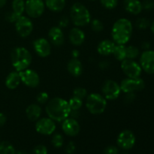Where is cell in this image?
Wrapping results in <instances>:
<instances>
[{
  "mask_svg": "<svg viewBox=\"0 0 154 154\" xmlns=\"http://www.w3.org/2000/svg\"><path fill=\"white\" fill-rule=\"evenodd\" d=\"M45 111L48 117L55 122H63L69 117L72 110L67 100L60 97H54L46 103Z\"/></svg>",
  "mask_w": 154,
  "mask_h": 154,
  "instance_id": "6da1fadb",
  "label": "cell"
},
{
  "mask_svg": "<svg viewBox=\"0 0 154 154\" xmlns=\"http://www.w3.org/2000/svg\"><path fill=\"white\" fill-rule=\"evenodd\" d=\"M133 31V25L127 18H120L111 29L112 41L117 45H126L130 40Z\"/></svg>",
  "mask_w": 154,
  "mask_h": 154,
  "instance_id": "7a4b0ae2",
  "label": "cell"
},
{
  "mask_svg": "<svg viewBox=\"0 0 154 154\" xmlns=\"http://www.w3.org/2000/svg\"><path fill=\"white\" fill-rule=\"evenodd\" d=\"M11 61L15 71L20 72L29 68L32 62V56L24 47H16L11 52Z\"/></svg>",
  "mask_w": 154,
  "mask_h": 154,
  "instance_id": "3957f363",
  "label": "cell"
},
{
  "mask_svg": "<svg viewBox=\"0 0 154 154\" xmlns=\"http://www.w3.org/2000/svg\"><path fill=\"white\" fill-rule=\"evenodd\" d=\"M70 20L75 26L83 27L90 23L91 14L84 5L75 2L70 8Z\"/></svg>",
  "mask_w": 154,
  "mask_h": 154,
  "instance_id": "277c9868",
  "label": "cell"
},
{
  "mask_svg": "<svg viewBox=\"0 0 154 154\" xmlns=\"http://www.w3.org/2000/svg\"><path fill=\"white\" fill-rule=\"evenodd\" d=\"M107 100L102 95L97 93H92L87 95L85 105L87 111L93 115L103 114L107 108Z\"/></svg>",
  "mask_w": 154,
  "mask_h": 154,
  "instance_id": "5b68a950",
  "label": "cell"
},
{
  "mask_svg": "<svg viewBox=\"0 0 154 154\" xmlns=\"http://www.w3.org/2000/svg\"><path fill=\"white\" fill-rule=\"evenodd\" d=\"M121 93L120 84L114 80H107L102 86V95L106 100H116Z\"/></svg>",
  "mask_w": 154,
  "mask_h": 154,
  "instance_id": "8992f818",
  "label": "cell"
},
{
  "mask_svg": "<svg viewBox=\"0 0 154 154\" xmlns=\"http://www.w3.org/2000/svg\"><path fill=\"white\" fill-rule=\"evenodd\" d=\"M120 68L124 75L129 78H140L142 73V69L139 63H137L135 60L125 59L121 62Z\"/></svg>",
  "mask_w": 154,
  "mask_h": 154,
  "instance_id": "52a82bcc",
  "label": "cell"
},
{
  "mask_svg": "<svg viewBox=\"0 0 154 154\" xmlns=\"http://www.w3.org/2000/svg\"><path fill=\"white\" fill-rule=\"evenodd\" d=\"M121 91L124 93H136L141 91L145 87V83L141 78H126L122 80L120 84Z\"/></svg>",
  "mask_w": 154,
  "mask_h": 154,
  "instance_id": "ba28073f",
  "label": "cell"
},
{
  "mask_svg": "<svg viewBox=\"0 0 154 154\" xmlns=\"http://www.w3.org/2000/svg\"><path fill=\"white\" fill-rule=\"evenodd\" d=\"M45 3L43 0H26L25 2V12L29 18H38L44 14Z\"/></svg>",
  "mask_w": 154,
  "mask_h": 154,
  "instance_id": "9c48e42d",
  "label": "cell"
},
{
  "mask_svg": "<svg viewBox=\"0 0 154 154\" xmlns=\"http://www.w3.org/2000/svg\"><path fill=\"white\" fill-rule=\"evenodd\" d=\"M14 23L16 32L21 38H26L29 36L34 29V25L31 20V18L23 15L20 17Z\"/></svg>",
  "mask_w": 154,
  "mask_h": 154,
  "instance_id": "30bf717a",
  "label": "cell"
},
{
  "mask_svg": "<svg viewBox=\"0 0 154 154\" xmlns=\"http://www.w3.org/2000/svg\"><path fill=\"white\" fill-rule=\"evenodd\" d=\"M35 129L38 133L43 135H51L55 132L57 129L56 122L50 117L39 118L35 122Z\"/></svg>",
  "mask_w": 154,
  "mask_h": 154,
  "instance_id": "8fae6325",
  "label": "cell"
},
{
  "mask_svg": "<svg viewBox=\"0 0 154 154\" xmlns=\"http://www.w3.org/2000/svg\"><path fill=\"white\" fill-rule=\"evenodd\" d=\"M136 138L133 132L129 129L122 131L117 138V144L121 149L124 150H131L135 146Z\"/></svg>",
  "mask_w": 154,
  "mask_h": 154,
  "instance_id": "7c38bea8",
  "label": "cell"
},
{
  "mask_svg": "<svg viewBox=\"0 0 154 154\" xmlns=\"http://www.w3.org/2000/svg\"><path fill=\"white\" fill-rule=\"evenodd\" d=\"M20 76L21 83L29 88H35L40 84L39 75L33 69H26L19 72Z\"/></svg>",
  "mask_w": 154,
  "mask_h": 154,
  "instance_id": "4fadbf2b",
  "label": "cell"
},
{
  "mask_svg": "<svg viewBox=\"0 0 154 154\" xmlns=\"http://www.w3.org/2000/svg\"><path fill=\"white\" fill-rule=\"evenodd\" d=\"M139 64L142 71L149 75L154 74V51L147 50L140 55Z\"/></svg>",
  "mask_w": 154,
  "mask_h": 154,
  "instance_id": "5bb4252c",
  "label": "cell"
},
{
  "mask_svg": "<svg viewBox=\"0 0 154 154\" xmlns=\"http://www.w3.org/2000/svg\"><path fill=\"white\" fill-rule=\"evenodd\" d=\"M33 49L38 57L45 58L51 54V44L48 39L38 38L33 42Z\"/></svg>",
  "mask_w": 154,
  "mask_h": 154,
  "instance_id": "9a60e30c",
  "label": "cell"
},
{
  "mask_svg": "<svg viewBox=\"0 0 154 154\" xmlns=\"http://www.w3.org/2000/svg\"><path fill=\"white\" fill-rule=\"evenodd\" d=\"M62 129L65 135L69 137H75L79 134L81 126L78 120L73 117H68L62 123Z\"/></svg>",
  "mask_w": 154,
  "mask_h": 154,
  "instance_id": "2e32d148",
  "label": "cell"
},
{
  "mask_svg": "<svg viewBox=\"0 0 154 154\" xmlns=\"http://www.w3.org/2000/svg\"><path fill=\"white\" fill-rule=\"evenodd\" d=\"M48 40L50 43L56 47H60L65 42V35L60 26H53L48 32Z\"/></svg>",
  "mask_w": 154,
  "mask_h": 154,
  "instance_id": "e0dca14e",
  "label": "cell"
},
{
  "mask_svg": "<svg viewBox=\"0 0 154 154\" xmlns=\"http://www.w3.org/2000/svg\"><path fill=\"white\" fill-rule=\"evenodd\" d=\"M85 38V33L80 27H74L69 32V42L75 46H81L84 42Z\"/></svg>",
  "mask_w": 154,
  "mask_h": 154,
  "instance_id": "ac0fdd59",
  "label": "cell"
},
{
  "mask_svg": "<svg viewBox=\"0 0 154 154\" xmlns=\"http://www.w3.org/2000/svg\"><path fill=\"white\" fill-rule=\"evenodd\" d=\"M67 70L72 76L78 78L83 74L84 67L82 63L78 60V58H72L68 63Z\"/></svg>",
  "mask_w": 154,
  "mask_h": 154,
  "instance_id": "d6986e66",
  "label": "cell"
},
{
  "mask_svg": "<svg viewBox=\"0 0 154 154\" xmlns=\"http://www.w3.org/2000/svg\"><path fill=\"white\" fill-rule=\"evenodd\" d=\"M123 7L128 13L138 15L143 11L142 2L140 0H124Z\"/></svg>",
  "mask_w": 154,
  "mask_h": 154,
  "instance_id": "ffe728a7",
  "label": "cell"
},
{
  "mask_svg": "<svg viewBox=\"0 0 154 154\" xmlns=\"http://www.w3.org/2000/svg\"><path fill=\"white\" fill-rule=\"evenodd\" d=\"M115 45L116 44L112 40H109V39L102 40L98 45L97 52L99 53V54L104 57L111 55Z\"/></svg>",
  "mask_w": 154,
  "mask_h": 154,
  "instance_id": "44dd1931",
  "label": "cell"
},
{
  "mask_svg": "<svg viewBox=\"0 0 154 154\" xmlns=\"http://www.w3.org/2000/svg\"><path fill=\"white\" fill-rule=\"evenodd\" d=\"M42 109L39 104H31L26 108V116L32 122H36L41 117Z\"/></svg>",
  "mask_w": 154,
  "mask_h": 154,
  "instance_id": "7402d4cb",
  "label": "cell"
},
{
  "mask_svg": "<svg viewBox=\"0 0 154 154\" xmlns=\"http://www.w3.org/2000/svg\"><path fill=\"white\" fill-rule=\"evenodd\" d=\"M21 83L20 76L19 72L17 71L10 72L6 77L5 84L6 87L9 90H15L19 87Z\"/></svg>",
  "mask_w": 154,
  "mask_h": 154,
  "instance_id": "603a6c76",
  "label": "cell"
},
{
  "mask_svg": "<svg viewBox=\"0 0 154 154\" xmlns=\"http://www.w3.org/2000/svg\"><path fill=\"white\" fill-rule=\"evenodd\" d=\"M45 6L53 12H60L66 6V0H45Z\"/></svg>",
  "mask_w": 154,
  "mask_h": 154,
  "instance_id": "cb8c5ba5",
  "label": "cell"
},
{
  "mask_svg": "<svg viewBox=\"0 0 154 154\" xmlns=\"http://www.w3.org/2000/svg\"><path fill=\"white\" fill-rule=\"evenodd\" d=\"M112 54L117 61L122 62L125 59H126V46L125 45L116 44Z\"/></svg>",
  "mask_w": 154,
  "mask_h": 154,
  "instance_id": "d4e9b609",
  "label": "cell"
},
{
  "mask_svg": "<svg viewBox=\"0 0 154 154\" xmlns=\"http://www.w3.org/2000/svg\"><path fill=\"white\" fill-rule=\"evenodd\" d=\"M12 11L17 16H22L25 12V1L24 0H13L11 4Z\"/></svg>",
  "mask_w": 154,
  "mask_h": 154,
  "instance_id": "484cf974",
  "label": "cell"
},
{
  "mask_svg": "<svg viewBox=\"0 0 154 154\" xmlns=\"http://www.w3.org/2000/svg\"><path fill=\"white\" fill-rule=\"evenodd\" d=\"M14 147L8 141L0 142V154H15Z\"/></svg>",
  "mask_w": 154,
  "mask_h": 154,
  "instance_id": "4316f807",
  "label": "cell"
},
{
  "mask_svg": "<svg viewBox=\"0 0 154 154\" xmlns=\"http://www.w3.org/2000/svg\"><path fill=\"white\" fill-rule=\"evenodd\" d=\"M69 105L72 111H79L83 106V100L78 98L72 96L69 101Z\"/></svg>",
  "mask_w": 154,
  "mask_h": 154,
  "instance_id": "83f0119b",
  "label": "cell"
},
{
  "mask_svg": "<svg viewBox=\"0 0 154 154\" xmlns=\"http://www.w3.org/2000/svg\"><path fill=\"white\" fill-rule=\"evenodd\" d=\"M140 55V51L137 47L129 45L126 47V59L135 60Z\"/></svg>",
  "mask_w": 154,
  "mask_h": 154,
  "instance_id": "f1b7e54d",
  "label": "cell"
},
{
  "mask_svg": "<svg viewBox=\"0 0 154 154\" xmlns=\"http://www.w3.org/2000/svg\"><path fill=\"white\" fill-rule=\"evenodd\" d=\"M51 143H52L53 146L56 148H60L64 144V138L63 135L60 133L54 134L51 139Z\"/></svg>",
  "mask_w": 154,
  "mask_h": 154,
  "instance_id": "f546056e",
  "label": "cell"
},
{
  "mask_svg": "<svg viewBox=\"0 0 154 154\" xmlns=\"http://www.w3.org/2000/svg\"><path fill=\"white\" fill-rule=\"evenodd\" d=\"M135 26L138 29H146L150 26V22L147 18L141 17L137 20L135 22Z\"/></svg>",
  "mask_w": 154,
  "mask_h": 154,
  "instance_id": "4dcf8cb0",
  "label": "cell"
},
{
  "mask_svg": "<svg viewBox=\"0 0 154 154\" xmlns=\"http://www.w3.org/2000/svg\"><path fill=\"white\" fill-rule=\"evenodd\" d=\"M87 95H88L87 90L84 87H76L73 91V96L82 99V100L87 98Z\"/></svg>",
  "mask_w": 154,
  "mask_h": 154,
  "instance_id": "1f68e13d",
  "label": "cell"
},
{
  "mask_svg": "<svg viewBox=\"0 0 154 154\" xmlns=\"http://www.w3.org/2000/svg\"><path fill=\"white\" fill-rule=\"evenodd\" d=\"M90 25H91V29L94 32H99L104 29V24L100 20L94 19L90 21Z\"/></svg>",
  "mask_w": 154,
  "mask_h": 154,
  "instance_id": "d6a6232c",
  "label": "cell"
},
{
  "mask_svg": "<svg viewBox=\"0 0 154 154\" xmlns=\"http://www.w3.org/2000/svg\"><path fill=\"white\" fill-rule=\"evenodd\" d=\"M101 5L108 10L114 9L118 5V0H99Z\"/></svg>",
  "mask_w": 154,
  "mask_h": 154,
  "instance_id": "836d02e7",
  "label": "cell"
},
{
  "mask_svg": "<svg viewBox=\"0 0 154 154\" xmlns=\"http://www.w3.org/2000/svg\"><path fill=\"white\" fill-rule=\"evenodd\" d=\"M48 100H49V96L46 92H40L36 96V101L38 104L45 105L48 102Z\"/></svg>",
  "mask_w": 154,
  "mask_h": 154,
  "instance_id": "e575fe53",
  "label": "cell"
},
{
  "mask_svg": "<svg viewBox=\"0 0 154 154\" xmlns=\"http://www.w3.org/2000/svg\"><path fill=\"white\" fill-rule=\"evenodd\" d=\"M48 148L44 144H38L32 150V154H48Z\"/></svg>",
  "mask_w": 154,
  "mask_h": 154,
  "instance_id": "d590c367",
  "label": "cell"
},
{
  "mask_svg": "<svg viewBox=\"0 0 154 154\" xmlns=\"http://www.w3.org/2000/svg\"><path fill=\"white\" fill-rule=\"evenodd\" d=\"M124 96V102L126 104H131L136 99V95L135 93H125Z\"/></svg>",
  "mask_w": 154,
  "mask_h": 154,
  "instance_id": "8d00e7d4",
  "label": "cell"
},
{
  "mask_svg": "<svg viewBox=\"0 0 154 154\" xmlns=\"http://www.w3.org/2000/svg\"><path fill=\"white\" fill-rule=\"evenodd\" d=\"M142 7L144 10H153L154 9V1L153 0H144L142 2Z\"/></svg>",
  "mask_w": 154,
  "mask_h": 154,
  "instance_id": "74e56055",
  "label": "cell"
},
{
  "mask_svg": "<svg viewBox=\"0 0 154 154\" xmlns=\"http://www.w3.org/2000/svg\"><path fill=\"white\" fill-rule=\"evenodd\" d=\"M19 17H20L17 16L16 14L14 13L13 11L8 12V13L6 14L5 15L6 20L8 21L9 23H15L17 21V20Z\"/></svg>",
  "mask_w": 154,
  "mask_h": 154,
  "instance_id": "f35d334b",
  "label": "cell"
},
{
  "mask_svg": "<svg viewBox=\"0 0 154 154\" xmlns=\"http://www.w3.org/2000/svg\"><path fill=\"white\" fill-rule=\"evenodd\" d=\"M118 148L115 146H108L104 150V154H118Z\"/></svg>",
  "mask_w": 154,
  "mask_h": 154,
  "instance_id": "ab89813d",
  "label": "cell"
},
{
  "mask_svg": "<svg viewBox=\"0 0 154 154\" xmlns=\"http://www.w3.org/2000/svg\"><path fill=\"white\" fill-rule=\"evenodd\" d=\"M75 149H76V147H75V143H74L73 141H70V142H69V144L66 145V152L68 154H72L75 151Z\"/></svg>",
  "mask_w": 154,
  "mask_h": 154,
  "instance_id": "60d3db41",
  "label": "cell"
},
{
  "mask_svg": "<svg viewBox=\"0 0 154 154\" xmlns=\"http://www.w3.org/2000/svg\"><path fill=\"white\" fill-rule=\"evenodd\" d=\"M69 23V18L66 17V16L63 17L59 21V26L60 28H64V27H66Z\"/></svg>",
  "mask_w": 154,
  "mask_h": 154,
  "instance_id": "b9f144b4",
  "label": "cell"
},
{
  "mask_svg": "<svg viewBox=\"0 0 154 154\" xmlns=\"http://www.w3.org/2000/svg\"><path fill=\"white\" fill-rule=\"evenodd\" d=\"M6 120H7L6 116L3 113H0V127H2V126L5 124Z\"/></svg>",
  "mask_w": 154,
  "mask_h": 154,
  "instance_id": "7bdbcfd3",
  "label": "cell"
},
{
  "mask_svg": "<svg viewBox=\"0 0 154 154\" xmlns=\"http://www.w3.org/2000/svg\"><path fill=\"white\" fill-rule=\"evenodd\" d=\"M110 66V63H109V62H108V61H102L99 63V68L102 69H108V66Z\"/></svg>",
  "mask_w": 154,
  "mask_h": 154,
  "instance_id": "ee69618b",
  "label": "cell"
},
{
  "mask_svg": "<svg viewBox=\"0 0 154 154\" xmlns=\"http://www.w3.org/2000/svg\"><path fill=\"white\" fill-rule=\"evenodd\" d=\"M79 55H80V53L77 49L73 50V51H72V58H78Z\"/></svg>",
  "mask_w": 154,
  "mask_h": 154,
  "instance_id": "f6af8a7d",
  "label": "cell"
},
{
  "mask_svg": "<svg viewBox=\"0 0 154 154\" xmlns=\"http://www.w3.org/2000/svg\"><path fill=\"white\" fill-rule=\"evenodd\" d=\"M150 43H149V42H143L142 45H141V48H144L145 51H147V50H149V48H150Z\"/></svg>",
  "mask_w": 154,
  "mask_h": 154,
  "instance_id": "bcb514c9",
  "label": "cell"
},
{
  "mask_svg": "<svg viewBox=\"0 0 154 154\" xmlns=\"http://www.w3.org/2000/svg\"><path fill=\"white\" fill-rule=\"evenodd\" d=\"M6 2H7V0H0V8L4 7L6 5Z\"/></svg>",
  "mask_w": 154,
  "mask_h": 154,
  "instance_id": "7dc6e473",
  "label": "cell"
},
{
  "mask_svg": "<svg viewBox=\"0 0 154 154\" xmlns=\"http://www.w3.org/2000/svg\"><path fill=\"white\" fill-rule=\"evenodd\" d=\"M150 30H151V32L154 34V20L151 23H150Z\"/></svg>",
  "mask_w": 154,
  "mask_h": 154,
  "instance_id": "c3c4849f",
  "label": "cell"
},
{
  "mask_svg": "<svg viewBox=\"0 0 154 154\" xmlns=\"http://www.w3.org/2000/svg\"><path fill=\"white\" fill-rule=\"evenodd\" d=\"M89 1H91V2H95V1H97V0H89Z\"/></svg>",
  "mask_w": 154,
  "mask_h": 154,
  "instance_id": "681fc988",
  "label": "cell"
}]
</instances>
